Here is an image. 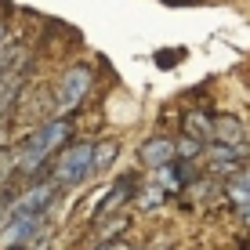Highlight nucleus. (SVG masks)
Returning a JSON list of instances; mask_svg holds the SVG:
<instances>
[{
    "instance_id": "f03ea898",
    "label": "nucleus",
    "mask_w": 250,
    "mask_h": 250,
    "mask_svg": "<svg viewBox=\"0 0 250 250\" xmlns=\"http://www.w3.org/2000/svg\"><path fill=\"white\" fill-rule=\"evenodd\" d=\"M91 170H94V145L76 142L62 149V156L55 160V185H80Z\"/></svg>"
},
{
    "instance_id": "39448f33",
    "label": "nucleus",
    "mask_w": 250,
    "mask_h": 250,
    "mask_svg": "<svg viewBox=\"0 0 250 250\" xmlns=\"http://www.w3.org/2000/svg\"><path fill=\"white\" fill-rule=\"evenodd\" d=\"M250 138V131H247V124L239 116H214V142L218 145H232V149H239Z\"/></svg>"
},
{
    "instance_id": "9d476101",
    "label": "nucleus",
    "mask_w": 250,
    "mask_h": 250,
    "mask_svg": "<svg viewBox=\"0 0 250 250\" xmlns=\"http://www.w3.org/2000/svg\"><path fill=\"white\" fill-rule=\"evenodd\" d=\"M116 152H120L116 142H98V145H94V170H98V167H109V163L116 160Z\"/></svg>"
},
{
    "instance_id": "6e6552de",
    "label": "nucleus",
    "mask_w": 250,
    "mask_h": 250,
    "mask_svg": "<svg viewBox=\"0 0 250 250\" xmlns=\"http://www.w3.org/2000/svg\"><path fill=\"white\" fill-rule=\"evenodd\" d=\"M185 131H188V138H214V120L200 116V113H188L185 116Z\"/></svg>"
},
{
    "instance_id": "f257e3e1",
    "label": "nucleus",
    "mask_w": 250,
    "mask_h": 250,
    "mask_svg": "<svg viewBox=\"0 0 250 250\" xmlns=\"http://www.w3.org/2000/svg\"><path fill=\"white\" fill-rule=\"evenodd\" d=\"M65 138H69V124L65 120H51V124L37 127V131L25 138V145H22V170H37Z\"/></svg>"
},
{
    "instance_id": "20e7f679",
    "label": "nucleus",
    "mask_w": 250,
    "mask_h": 250,
    "mask_svg": "<svg viewBox=\"0 0 250 250\" xmlns=\"http://www.w3.org/2000/svg\"><path fill=\"white\" fill-rule=\"evenodd\" d=\"M40 225H44V214H29V210H19V207H11L7 221L0 225V250H11V247L29 243V239L40 232Z\"/></svg>"
},
{
    "instance_id": "f8f14e48",
    "label": "nucleus",
    "mask_w": 250,
    "mask_h": 250,
    "mask_svg": "<svg viewBox=\"0 0 250 250\" xmlns=\"http://www.w3.org/2000/svg\"><path fill=\"white\" fill-rule=\"evenodd\" d=\"M200 149H203V145H200V138H185V142H178V156H200Z\"/></svg>"
},
{
    "instance_id": "0eeeda50",
    "label": "nucleus",
    "mask_w": 250,
    "mask_h": 250,
    "mask_svg": "<svg viewBox=\"0 0 250 250\" xmlns=\"http://www.w3.org/2000/svg\"><path fill=\"white\" fill-rule=\"evenodd\" d=\"M131 192H134V182H131V178H120V182L109 188V200L98 207V221H102V218H109V214H116L120 207L131 200Z\"/></svg>"
},
{
    "instance_id": "7ed1b4c3",
    "label": "nucleus",
    "mask_w": 250,
    "mask_h": 250,
    "mask_svg": "<svg viewBox=\"0 0 250 250\" xmlns=\"http://www.w3.org/2000/svg\"><path fill=\"white\" fill-rule=\"evenodd\" d=\"M91 83H94V73H91L87 65L65 69L62 80H58V87H55V105H58V113H73V109L83 102V94L91 91Z\"/></svg>"
},
{
    "instance_id": "9b49d317",
    "label": "nucleus",
    "mask_w": 250,
    "mask_h": 250,
    "mask_svg": "<svg viewBox=\"0 0 250 250\" xmlns=\"http://www.w3.org/2000/svg\"><path fill=\"white\" fill-rule=\"evenodd\" d=\"M229 192H232V203H236V207H250V185H243L239 178L232 182Z\"/></svg>"
},
{
    "instance_id": "423d86ee",
    "label": "nucleus",
    "mask_w": 250,
    "mask_h": 250,
    "mask_svg": "<svg viewBox=\"0 0 250 250\" xmlns=\"http://www.w3.org/2000/svg\"><path fill=\"white\" fill-rule=\"evenodd\" d=\"M178 156V145L170 138H149L142 145V160L145 167H170V160Z\"/></svg>"
},
{
    "instance_id": "1a4fd4ad",
    "label": "nucleus",
    "mask_w": 250,
    "mask_h": 250,
    "mask_svg": "<svg viewBox=\"0 0 250 250\" xmlns=\"http://www.w3.org/2000/svg\"><path fill=\"white\" fill-rule=\"evenodd\" d=\"M236 156H239V149H232V145H218V142H214V149H210V167H214V170H232Z\"/></svg>"
},
{
    "instance_id": "ddd939ff",
    "label": "nucleus",
    "mask_w": 250,
    "mask_h": 250,
    "mask_svg": "<svg viewBox=\"0 0 250 250\" xmlns=\"http://www.w3.org/2000/svg\"><path fill=\"white\" fill-rule=\"evenodd\" d=\"M239 182H243V185H250V170H243V174H239Z\"/></svg>"
}]
</instances>
